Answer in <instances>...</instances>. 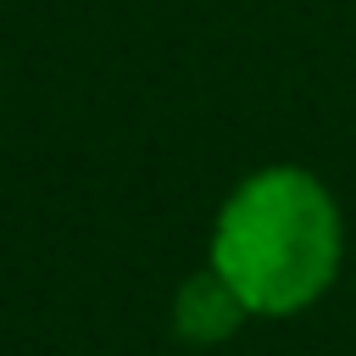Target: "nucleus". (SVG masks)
I'll list each match as a JSON object with an SVG mask.
<instances>
[{
	"mask_svg": "<svg viewBox=\"0 0 356 356\" xmlns=\"http://www.w3.org/2000/svg\"><path fill=\"white\" fill-rule=\"evenodd\" d=\"M206 267L239 295L250 323L300 317L345 267V211L312 167L267 161L222 195Z\"/></svg>",
	"mask_w": 356,
	"mask_h": 356,
	"instance_id": "nucleus-1",
	"label": "nucleus"
},
{
	"mask_svg": "<svg viewBox=\"0 0 356 356\" xmlns=\"http://www.w3.org/2000/svg\"><path fill=\"white\" fill-rule=\"evenodd\" d=\"M245 323H250V312L211 267H195L172 295V334L184 345H228Z\"/></svg>",
	"mask_w": 356,
	"mask_h": 356,
	"instance_id": "nucleus-2",
	"label": "nucleus"
}]
</instances>
